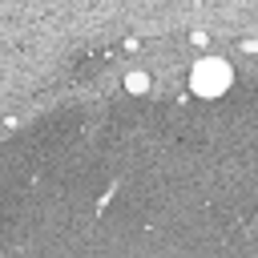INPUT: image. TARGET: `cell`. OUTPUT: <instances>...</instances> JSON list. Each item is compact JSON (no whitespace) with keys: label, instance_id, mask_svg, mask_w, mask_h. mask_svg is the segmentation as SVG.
Segmentation results:
<instances>
[{"label":"cell","instance_id":"6da1fadb","mask_svg":"<svg viewBox=\"0 0 258 258\" xmlns=\"http://www.w3.org/2000/svg\"><path fill=\"white\" fill-rule=\"evenodd\" d=\"M189 85H194V93H202V97H218V93H226V85H230V64H226V60H198Z\"/></svg>","mask_w":258,"mask_h":258}]
</instances>
